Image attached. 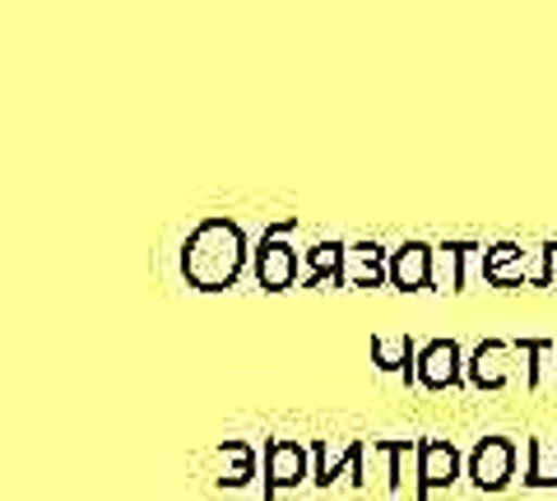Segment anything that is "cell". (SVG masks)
<instances>
[{"label": "cell", "instance_id": "cell-1", "mask_svg": "<svg viewBox=\"0 0 557 501\" xmlns=\"http://www.w3.org/2000/svg\"><path fill=\"white\" fill-rule=\"evenodd\" d=\"M251 247L237 218L209 214L182 241V279L196 292H223L242 279V270L251 265Z\"/></svg>", "mask_w": 557, "mask_h": 501}, {"label": "cell", "instance_id": "cell-2", "mask_svg": "<svg viewBox=\"0 0 557 501\" xmlns=\"http://www.w3.org/2000/svg\"><path fill=\"white\" fill-rule=\"evenodd\" d=\"M293 233H298V214L270 223L256 241V255H251V274L265 292H288L298 284V247H293Z\"/></svg>", "mask_w": 557, "mask_h": 501}, {"label": "cell", "instance_id": "cell-3", "mask_svg": "<svg viewBox=\"0 0 557 501\" xmlns=\"http://www.w3.org/2000/svg\"><path fill=\"white\" fill-rule=\"evenodd\" d=\"M260 483H265L260 501H278L284 488H302V483H311V446L293 441V437H270L265 441V464H260Z\"/></svg>", "mask_w": 557, "mask_h": 501}, {"label": "cell", "instance_id": "cell-4", "mask_svg": "<svg viewBox=\"0 0 557 501\" xmlns=\"http://www.w3.org/2000/svg\"><path fill=\"white\" fill-rule=\"evenodd\" d=\"M460 474H465V455L456 451V441L450 437H423L418 441V464H413V483H418L413 501H428L432 492L456 488Z\"/></svg>", "mask_w": 557, "mask_h": 501}, {"label": "cell", "instance_id": "cell-5", "mask_svg": "<svg viewBox=\"0 0 557 501\" xmlns=\"http://www.w3.org/2000/svg\"><path fill=\"white\" fill-rule=\"evenodd\" d=\"M465 478L479 492H502L516 478V441L511 437H479L474 451L465 455Z\"/></svg>", "mask_w": 557, "mask_h": 501}, {"label": "cell", "instance_id": "cell-6", "mask_svg": "<svg viewBox=\"0 0 557 501\" xmlns=\"http://www.w3.org/2000/svg\"><path fill=\"white\" fill-rule=\"evenodd\" d=\"M311 483L317 488H335V478H348L354 488H368V441L354 437L339 455H330V446L321 437H311Z\"/></svg>", "mask_w": 557, "mask_h": 501}, {"label": "cell", "instance_id": "cell-7", "mask_svg": "<svg viewBox=\"0 0 557 501\" xmlns=\"http://www.w3.org/2000/svg\"><path fill=\"white\" fill-rule=\"evenodd\" d=\"M391 288L399 292H432L437 288V247L432 241H399L391 251Z\"/></svg>", "mask_w": 557, "mask_h": 501}, {"label": "cell", "instance_id": "cell-8", "mask_svg": "<svg viewBox=\"0 0 557 501\" xmlns=\"http://www.w3.org/2000/svg\"><path fill=\"white\" fill-rule=\"evenodd\" d=\"M465 349L456 339H428L418 353V386L423 390H465Z\"/></svg>", "mask_w": 557, "mask_h": 501}, {"label": "cell", "instance_id": "cell-9", "mask_svg": "<svg viewBox=\"0 0 557 501\" xmlns=\"http://www.w3.org/2000/svg\"><path fill=\"white\" fill-rule=\"evenodd\" d=\"M511 339H479L465 358V381L474 390H502L511 381Z\"/></svg>", "mask_w": 557, "mask_h": 501}, {"label": "cell", "instance_id": "cell-10", "mask_svg": "<svg viewBox=\"0 0 557 501\" xmlns=\"http://www.w3.org/2000/svg\"><path fill=\"white\" fill-rule=\"evenodd\" d=\"M525 255L520 241H493L479 261V274L487 288H502V292H516V288H534V270H525Z\"/></svg>", "mask_w": 557, "mask_h": 501}, {"label": "cell", "instance_id": "cell-11", "mask_svg": "<svg viewBox=\"0 0 557 501\" xmlns=\"http://www.w3.org/2000/svg\"><path fill=\"white\" fill-rule=\"evenodd\" d=\"M483 251L474 237H446L437 247V288L442 292H465L474 279V265L483 261Z\"/></svg>", "mask_w": 557, "mask_h": 501}, {"label": "cell", "instance_id": "cell-12", "mask_svg": "<svg viewBox=\"0 0 557 501\" xmlns=\"http://www.w3.org/2000/svg\"><path fill=\"white\" fill-rule=\"evenodd\" d=\"M391 284V251L381 241H354L348 247L344 288H386Z\"/></svg>", "mask_w": 557, "mask_h": 501}, {"label": "cell", "instance_id": "cell-13", "mask_svg": "<svg viewBox=\"0 0 557 501\" xmlns=\"http://www.w3.org/2000/svg\"><path fill=\"white\" fill-rule=\"evenodd\" d=\"M302 261H307L302 288H325V284L344 288V270H348V247H344V241L325 237V241H317V247L302 251Z\"/></svg>", "mask_w": 557, "mask_h": 501}, {"label": "cell", "instance_id": "cell-14", "mask_svg": "<svg viewBox=\"0 0 557 501\" xmlns=\"http://www.w3.org/2000/svg\"><path fill=\"white\" fill-rule=\"evenodd\" d=\"M418 343L409 335H372V367L399 372L405 386H418Z\"/></svg>", "mask_w": 557, "mask_h": 501}, {"label": "cell", "instance_id": "cell-15", "mask_svg": "<svg viewBox=\"0 0 557 501\" xmlns=\"http://www.w3.org/2000/svg\"><path fill=\"white\" fill-rule=\"evenodd\" d=\"M219 460H228L219 469V488H247V483L256 478V451H251V441H242V437H223L219 441Z\"/></svg>", "mask_w": 557, "mask_h": 501}, {"label": "cell", "instance_id": "cell-16", "mask_svg": "<svg viewBox=\"0 0 557 501\" xmlns=\"http://www.w3.org/2000/svg\"><path fill=\"white\" fill-rule=\"evenodd\" d=\"M372 451L386 455V488H391V497H399L405 492L409 464H418V437H381V441H372Z\"/></svg>", "mask_w": 557, "mask_h": 501}, {"label": "cell", "instance_id": "cell-17", "mask_svg": "<svg viewBox=\"0 0 557 501\" xmlns=\"http://www.w3.org/2000/svg\"><path fill=\"white\" fill-rule=\"evenodd\" d=\"M511 349H516V358L525 362V386L530 390H539L544 386V358L548 353H557V339H544V335H530V339H511Z\"/></svg>", "mask_w": 557, "mask_h": 501}, {"label": "cell", "instance_id": "cell-18", "mask_svg": "<svg viewBox=\"0 0 557 501\" xmlns=\"http://www.w3.org/2000/svg\"><path fill=\"white\" fill-rule=\"evenodd\" d=\"M525 455H530V469L520 474V483H525V488H553V492H557V464H548L544 441L530 437V441H525Z\"/></svg>", "mask_w": 557, "mask_h": 501}, {"label": "cell", "instance_id": "cell-19", "mask_svg": "<svg viewBox=\"0 0 557 501\" xmlns=\"http://www.w3.org/2000/svg\"><path fill=\"white\" fill-rule=\"evenodd\" d=\"M534 255H539L534 288H553V284H557V237H548V241H544V247H539Z\"/></svg>", "mask_w": 557, "mask_h": 501}]
</instances>
